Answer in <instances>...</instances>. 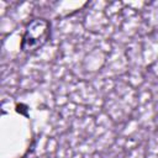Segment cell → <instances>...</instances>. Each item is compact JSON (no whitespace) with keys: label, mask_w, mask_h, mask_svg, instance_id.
<instances>
[{"label":"cell","mask_w":158,"mask_h":158,"mask_svg":"<svg viewBox=\"0 0 158 158\" xmlns=\"http://www.w3.org/2000/svg\"><path fill=\"white\" fill-rule=\"evenodd\" d=\"M51 37V22L42 17L32 19L21 36L20 49L25 53H35L42 48Z\"/></svg>","instance_id":"obj_1"}]
</instances>
